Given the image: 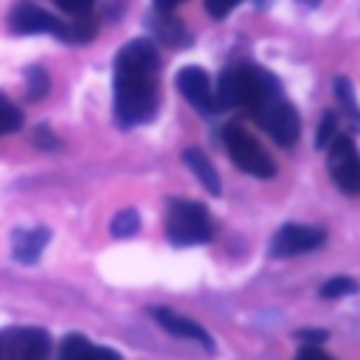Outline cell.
<instances>
[{
  "instance_id": "1",
  "label": "cell",
  "mask_w": 360,
  "mask_h": 360,
  "mask_svg": "<svg viewBox=\"0 0 360 360\" xmlns=\"http://www.w3.org/2000/svg\"><path fill=\"white\" fill-rule=\"evenodd\" d=\"M160 56L152 39H129L112 65V110L121 127H138L158 112Z\"/></svg>"
},
{
  "instance_id": "2",
  "label": "cell",
  "mask_w": 360,
  "mask_h": 360,
  "mask_svg": "<svg viewBox=\"0 0 360 360\" xmlns=\"http://www.w3.org/2000/svg\"><path fill=\"white\" fill-rule=\"evenodd\" d=\"M281 90V82L253 65V62H239V65H228L219 79H217V87H214V107L217 112L222 110H233V107H245V110H253L259 107L267 96L278 93Z\"/></svg>"
},
{
  "instance_id": "3",
  "label": "cell",
  "mask_w": 360,
  "mask_h": 360,
  "mask_svg": "<svg viewBox=\"0 0 360 360\" xmlns=\"http://www.w3.org/2000/svg\"><path fill=\"white\" fill-rule=\"evenodd\" d=\"M166 236L177 248L202 245L214 236V219L205 205L194 200H169L166 208Z\"/></svg>"
},
{
  "instance_id": "4",
  "label": "cell",
  "mask_w": 360,
  "mask_h": 360,
  "mask_svg": "<svg viewBox=\"0 0 360 360\" xmlns=\"http://www.w3.org/2000/svg\"><path fill=\"white\" fill-rule=\"evenodd\" d=\"M222 143H225V152L233 160V166L242 169L245 174H253V177H262V180L276 174L273 158L242 124H228L225 132H222Z\"/></svg>"
},
{
  "instance_id": "5",
  "label": "cell",
  "mask_w": 360,
  "mask_h": 360,
  "mask_svg": "<svg viewBox=\"0 0 360 360\" xmlns=\"http://www.w3.org/2000/svg\"><path fill=\"white\" fill-rule=\"evenodd\" d=\"M250 115L256 118V124L278 143V146H292L301 135V115L298 110L284 98V90L267 96L259 107L250 110Z\"/></svg>"
},
{
  "instance_id": "6",
  "label": "cell",
  "mask_w": 360,
  "mask_h": 360,
  "mask_svg": "<svg viewBox=\"0 0 360 360\" xmlns=\"http://www.w3.org/2000/svg\"><path fill=\"white\" fill-rule=\"evenodd\" d=\"M0 360H51V335L39 326L0 329Z\"/></svg>"
},
{
  "instance_id": "7",
  "label": "cell",
  "mask_w": 360,
  "mask_h": 360,
  "mask_svg": "<svg viewBox=\"0 0 360 360\" xmlns=\"http://www.w3.org/2000/svg\"><path fill=\"white\" fill-rule=\"evenodd\" d=\"M326 163H329L332 183L343 194L360 197V152H357V146L349 135H335L332 138Z\"/></svg>"
},
{
  "instance_id": "8",
  "label": "cell",
  "mask_w": 360,
  "mask_h": 360,
  "mask_svg": "<svg viewBox=\"0 0 360 360\" xmlns=\"http://www.w3.org/2000/svg\"><path fill=\"white\" fill-rule=\"evenodd\" d=\"M323 242H326V231L323 228L287 222V225H281L276 231V236L270 242V256H276V259L301 256V253H309V250L321 248Z\"/></svg>"
},
{
  "instance_id": "9",
  "label": "cell",
  "mask_w": 360,
  "mask_h": 360,
  "mask_svg": "<svg viewBox=\"0 0 360 360\" xmlns=\"http://www.w3.org/2000/svg\"><path fill=\"white\" fill-rule=\"evenodd\" d=\"M62 20H56L51 11H45L42 6L31 3V0H20L11 11H8V31L14 34H53L62 37Z\"/></svg>"
},
{
  "instance_id": "10",
  "label": "cell",
  "mask_w": 360,
  "mask_h": 360,
  "mask_svg": "<svg viewBox=\"0 0 360 360\" xmlns=\"http://www.w3.org/2000/svg\"><path fill=\"white\" fill-rule=\"evenodd\" d=\"M174 84H177L180 96H183L194 110H200L202 115H214V112H217V107H214V87H211V79H208V73H205L202 68L186 65V68L177 73Z\"/></svg>"
},
{
  "instance_id": "11",
  "label": "cell",
  "mask_w": 360,
  "mask_h": 360,
  "mask_svg": "<svg viewBox=\"0 0 360 360\" xmlns=\"http://www.w3.org/2000/svg\"><path fill=\"white\" fill-rule=\"evenodd\" d=\"M149 315L169 332V335H174V338H186V340H194V343H200V346H205L208 352L214 349V343H211V338H208V332L200 326V323H194L191 318H186V315H180V312H174V309H169V307H152L149 309Z\"/></svg>"
},
{
  "instance_id": "12",
  "label": "cell",
  "mask_w": 360,
  "mask_h": 360,
  "mask_svg": "<svg viewBox=\"0 0 360 360\" xmlns=\"http://www.w3.org/2000/svg\"><path fill=\"white\" fill-rule=\"evenodd\" d=\"M56 360H124L118 352L107 349V346H96L90 343L84 335L70 332L65 335V340L59 343V354Z\"/></svg>"
},
{
  "instance_id": "13",
  "label": "cell",
  "mask_w": 360,
  "mask_h": 360,
  "mask_svg": "<svg viewBox=\"0 0 360 360\" xmlns=\"http://www.w3.org/2000/svg\"><path fill=\"white\" fill-rule=\"evenodd\" d=\"M48 239H51V231L42 228V225H37V228H17L14 231V239H11L14 259L22 262V264H34L42 256Z\"/></svg>"
},
{
  "instance_id": "14",
  "label": "cell",
  "mask_w": 360,
  "mask_h": 360,
  "mask_svg": "<svg viewBox=\"0 0 360 360\" xmlns=\"http://www.w3.org/2000/svg\"><path fill=\"white\" fill-rule=\"evenodd\" d=\"M149 28L155 31L158 42L172 45V48H186L191 42V34L183 28V22H177L174 17H166V11L158 8V14H149Z\"/></svg>"
},
{
  "instance_id": "15",
  "label": "cell",
  "mask_w": 360,
  "mask_h": 360,
  "mask_svg": "<svg viewBox=\"0 0 360 360\" xmlns=\"http://www.w3.org/2000/svg\"><path fill=\"white\" fill-rule=\"evenodd\" d=\"M183 160H186V166L194 172V177L205 186V191L208 194H219L222 191V183H219V174H217V169H214V163L197 149V146H188L186 152H183Z\"/></svg>"
},
{
  "instance_id": "16",
  "label": "cell",
  "mask_w": 360,
  "mask_h": 360,
  "mask_svg": "<svg viewBox=\"0 0 360 360\" xmlns=\"http://www.w3.org/2000/svg\"><path fill=\"white\" fill-rule=\"evenodd\" d=\"M332 87H335L338 107L346 112L352 129H360V104H357V98H354V87H352V82H349L346 76H335Z\"/></svg>"
},
{
  "instance_id": "17",
  "label": "cell",
  "mask_w": 360,
  "mask_h": 360,
  "mask_svg": "<svg viewBox=\"0 0 360 360\" xmlns=\"http://www.w3.org/2000/svg\"><path fill=\"white\" fill-rule=\"evenodd\" d=\"M96 28H98V22L93 17L79 14L73 22H65L62 25V37L59 39L68 42V45H82V42H90L96 37Z\"/></svg>"
},
{
  "instance_id": "18",
  "label": "cell",
  "mask_w": 360,
  "mask_h": 360,
  "mask_svg": "<svg viewBox=\"0 0 360 360\" xmlns=\"http://www.w3.org/2000/svg\"><path fill=\"white\" fill-rule=\"evenodd\" d=\"M138 225H141L138 211H135V208H124V211H118V214L112 217V222H110V233L118 236V239H124V236H132V233L138 231Z\"/></svg>"
},
{
  "instance_id": "19",
  "label": "cell",
  "mask_w": 360,
  "mask_h": 360,
  "mask_svg": "<svg viewBox=\"0 0 360 360\" xmlns=\"http://www.w3.org/2000/svg\"><path fill=\"white\" fill-rule=\"evenodd\" d=\"M25 82H28V98L31 101H39L51 87V79H48L45 68H39V65L25 68Z\"/></svg>"
},
{
  "instance_id": "20",
  "label": "cell",
  "mask_w": 360,
  "mask_h": 360,
  "mask_svg": "<svg viewBox=\"0 0 360 360\" xmlns=\"http://www.w3.org/2000/svg\"><path fill=\"white\" fill-rule=\"evenodd\" d=\"M22 127V112L17 110L14 101H8L3 93H0V135H8L14 129Z\"/></svg>"
},
{
  "instance_id": "21",
  "label": "cell",
  "mask_w": 360,
  "mask_h": 360,
  "mask_svg": "<svg viewBox=\"0 0 360 360\" xmlns=\"http://www.w3.org/2000/svg\"><path fill=\"white\" fill-rule=\"evenodd\" d=\"M352 292H357V281L349 276H335L321 287V298H343Z\"/></svg>"
},
{
  "instance_id": "22",
  "label": "cell",
  "mask_w": 360,
  "mask_h": 360,
  "mask_svg": "<svg viewBox=\"0 0 360 360\" xmlns=\"http://www.w3.org/2000/svg\"><path fill=\"white\" fill-rule=\"evenodd\" d=\"M335 135H338V112H335V110H326L323 118H321V127H318L315 149H326V146L332 143Z\"/></svg>"
},
{
  "instance_id": "23",
  "label": "cell",
  "mask_w": 360,
  "mask_h": 360,
  "mask_svg": "<svg viewBox=\"0 0 360 360\" xmlns=\"http://www.w3.org/2000/svg\"><path fill=\"white\" fill-rule=\"evenodd\" d=\"M242 0H205V11L214 17V20H225Z\"/></svg>"
},
{
  "instance_id": "24",
  "label": "cell",
  "mask_w": 360,
  "mask_h": 360,
  "mask_svg": "<svg viewBox=\"0 0 360 360\" xmlns=\"http://www.w3.org/2000/svg\"><path fill=\"white\" fill-rule=\"evenodd\" d=\"M34 143H37L39 149H56V146H59V138H56V135L42 124V127H37V129H34Z\"/></svg>"
},
{
  "instance_id": "25",
  "label": "cell",
  "mask_w": 360,
  "mask_h": 360,
  "mask_svg": "<svg viewBox=\"0 0 360 360\" xmlns=\"http://www.w3.org/2000/svg\"><path fill=\"white\" fill-rule=\"evenodd\" d=\"M53 3H56L62 11H68V14H76V17H79V14H87V11L93 8V3H96V0H53Z\"/></svg>"
},
{
  "instance_id": "26",
  "label": "cell",
  "mask_w": 360,
  "mask_h": 360,
  "mask_svg": "<svg viewBox=\"0 0 360 360\" xmlns=\"http://www.w3.org/2000/svg\"><path fill=\"white\" fill-rule=\"evenodd\" d=\"M295 360H332V357H329L326 352H321L315 343H307V346H301V349H298Z\"/></svg>"
},
{
  "instance_id": "27",
  "label": "cell",
  "mask_w": 360,
  "mask_h": 360,
  "mask_svg": "<svg viewBox=\"0 0 360 360\" xmlns=\"http://www.w3.org/2000/svg\"><path fill=\"white\" fill-rule=\"evenodd\" d=\"M298 338H301L304 343H321V340L326 338V332H323V329H315V332H312V329H304V332H298Z\"/></svg>"
},
{
  "instance_id": "28",
  "label": "cell",
  "mask_w": 360,
  "mask_h": 360,
  "mask_svg": "<svg viewBox=\"0 0 360 360\" xmlns=\"http://www.w3.org/2000/svg\"><path fill=\"white\" fill-rule=\"evenodd\" d=\"M177 3H183V0H155V8H160V11H169V8H174Z\"/></svg>"
},
{
  "instance_id": "29",
  "label": "cell",
  "mask_w": 360,
  "mask_h": 360,
  "mask_svg": "<svg viewBox=\"0 0 360 360\" xmlns=\"http://www.w3.org/2000/svg\"><path fill=\"white\" fill-rule=\"evenodd\" d=\"M301 3H304V6H309V8H315V6L321 3V0H301Z\"/></svg>"
},
{
  "instance_id": "30",
  "label": "cell",
  "mask_w": 360,
  "mask_h": 360,
  "mask_svg": "<svg viewBox=\"0 0 360 360\" xmlns=\"http://www.w3.org/2000/svg\"><path fill=\"white\" fill-rule=\"evenodd\" d=\"M259 3H264V0H259Z\"/></svg>"
}]
</instances>
